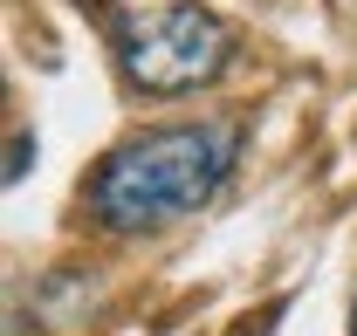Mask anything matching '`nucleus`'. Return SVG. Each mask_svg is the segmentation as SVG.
Returning <instances> with one entry per match:
<instances>
[{
    "instance_id": "2",
    "label": "nucleus",
    "mask_w": 357,
    "mask_h": 336,
    "mask_svg": "<svg viewBox=\"0 0 357 336\" xmlns=\"http://www.w3.org/2000/svg\"><path fill=\"white\" fill-rule=\"evenodd\" d=\"M110 48L124 83L144 96H192L234 69V28L199 0H131L110 14Z\"/></svg>"
},
{
    "instance_id": "1",
    "label": "nucleus",
    "mask_w": 357,
    "mask_h": 336,
    "mask_svg": "<svg viewBox=\"0 0 357 336\" xmlns=\"http://www.w3.org/2000/svg\"><path fill=\"white\" fill-rule=\"evenodd\" d=\"M241 158L234 124H151L89 171V220L110 234H158L220 199Z\"/></svg>"
},
{
    "instance_id": "3",
    "label": "nucleus",
    "mask_w": 357,
    "mask_h": 336,
    "mask_svg": "<svg viewBox=\"0 0 357 336\" xmlns=\"http://www.w3.org/2000/svg\"><path fill=\"white\" fill-rule=\"evenodd\" d=\"M7 158H14V165H7V185H21V171L35 165V144H28V137H14V151H7Z\"/></svg>"
},
{
    "instance_id": "4",
    "label": "nucleus",
    "mask_w": 357,
    "mask_h": 336,
    "mask_svg": "<svg viewBox=\"0 0 357 336\" xmlns=\"http://www.w3.org/2000/svg\"><path fill=\"white\" fill-rule=\"evenodd\" d=\"M268 323H275V309H268L261 323H241V330H234V336H268Z\"/></svg>"
},
{
    "instance_id": "5",
    "label": "nucleus",
    "mask_w": 357,
    "mask_h": 336,
    "mask_svg": "<svg viewBox=\"0 0 357 336\" xmlns=\"http://www.w3.org/2000/svg\"><path fill=\"white\" fill-rule=\"evenodd\" d=\"M351 336H357V309H351Z\"/></svg>"
}]
</instances>
